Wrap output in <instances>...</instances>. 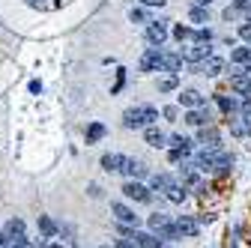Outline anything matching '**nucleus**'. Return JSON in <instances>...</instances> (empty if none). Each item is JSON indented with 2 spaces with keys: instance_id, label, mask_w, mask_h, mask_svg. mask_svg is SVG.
<instances>
[{
  "instance_id": "obj_38",
  "label": "nucleus",
  "mask_w": 251,
  "mask_h": 248,
  "mask_svg": "<svg viewBox=\"0 0 251 248\" xmlns=\"http://www.w3.org/2000/svg\"><path fill=\"white\" fill-rule=\"evenodd\" d=\"M27 248H48V242H39V245H27Z\"/></svg>"
},
{
  "instance_id": "obj_39",
  "label": "nucleus",
  "mask_w": 251,
  "mask_h": 248,
  "mask_svg": "<svg viewBox=\"0 0 251 248\" xmlns=\"http://www.w3.org/2000/svg\"><path fill=\"white\" fill-rule=\"evenodd\" d=\"M27 3H33V6H36V3H42V0H27Z\"/></svg>"
},
{
  "instance_id": "obj_13",
  "label": "nucleus",
  "mask_w": 251,
  "mask_h": 248,
  "mask_svg": "<svg viewBox=\"0 0 251 248\" xmlns=\"http://www.w3.org/2000/svg\"><path fill=\"white\" fill-rule=\"evenodd\" d=\"M185 195H188V192H185V185H182V182H176V179L165 189V198H168L171 203H182V200H185Z\"/></svg>"
},
{
  "instance_id": "obj_31",
  "label": "nucleus",
  "mask_w": 251,
  "mask_h": 248,
  "mask_svg": "<svg viewBox=\"0 0 251 248\" xmlns=\"http://www.w3.org/2000/svg\"><path fill=\"white\" fill-rule=\"evenodd\" d=\"M242 120H245V126H248V132H251V99L242 102Z\"/></svg>"
},
{
  "instance_id": "obj_40",
  "label": "nucleus",
  "mask_w": 251,
  "mask_h": 248,
  "mask_svg": "<svg viewBox=\"0 0 251 248\" xmlns=\"http://www.w3.org/2000/svg\"><path fill=\"white\" fill-rule=\"evenodd\" d=\"M245 72H248V75H251V66H248V69H245Z\"/></svg>"
},
{
  "instance_id": "obj_21",
  "label": "nucleus",
  "mask_w": 251,
  "mask_h": 248,
  "mask_svg": "<svg viewBox=\"0 0 251 248\" xmlns=\"http://www.w3.org/2000/svg\"><path fill=\"white\" fill-rule=\"evenodd\" d=\"M150 182H152V192H165L168 185L174 182V176H171V174H155V176H152Z\"/></svg>"
},
{
  "instance_id": "obj_11",
  "label": "nucleus",
  "mask_w": 251,
  "mask_h": 248,
  "mask_svg": "<svg viewBox=\"0 0 251 248\" xmlns=\"http://www.w3.org/2000/svg\"><path fill=\"white\" fill-rule=\"evenodd\" d=\"M120 174H126V176H147V168H144V162H138V159H129V156H126V162H123Z\"/></svg>"
},
{
  "instance_id": "obj_29",
  "label": "nucleus",
  "mask_w": 251,
  "mask_h": 248,
  "mask_svg": "<svg viewBox=\"0 0 251 248\" xmlns=\"http://www.w3.org/2000/svg\"><path fill=\"white\" fill-rule=\"evenodd\" d=\"M174 36L182 42V39H192V36H195V30H192V27H182V24H179V27H174Z\"/></svg>"
},
{
  "instance_id": "obj_18",
  "label": "nucleus",
  "mask_w": 251,
  "mask_h": 248,
  "mask_svg": "<svg viewBox=\"0 0 251 248\" xmlns=\"http://www.w3.org/2000/svg\"><path fill=\"white\" fill-rule=\"evenodd\" d=\"M218 141H222V138H218V129H201V144L206 149H218V147H222Z\"/></svg>"
},
{
  "instance_id": "obj_5",
  "label": "nucleus",
  "mask_w": 251,
  "mask_h": 248,
  "mask_svg": "<svg viewBox=\"0 0 251 248\" xmlns=\"http://www.w3.org/2000/svg\"><path fill=\"white\" fill-rule=\"evenodd\" d=\"M162 69V51L159 48H147L141 57V72H159Z\"/></svg>"
},
{
  "instance_id": "obj_36",
  "label": "nucleus",
  "mask_w": 251,
  "mask_h": 248,
  "mask_svg": "<svg viewBox=\"0 0 251 248\" xmlns=\"http://www.w3.org/2000/svg\"><path fill=\"white\" fill-rule=\"evenodd\" d=\"M144 6H165V0H141Z\"/></svg>"
},
{
  "instance_id": "obj_1",
  "label": "nucleus",
  "mask_w": 251,
  "mask_h": 248,
  "mask_svg": "<svg viewBox=\"0 0 251 248\" xmlns=\"http://www.w3.org/2000/svg\"><path fill=\"white\" fill-rule=\"evenodd\" d=\"M159 120V111L152 105H138V108H129L123 114V126L126 129H147V126H155Z\"/></svg>"
},
{
  "instance_id": "obj_33",
  "label": "nucleus",
  "mask_w": 251,
  "mask_h": 248,
  "mask_svg": "<svg viewBox=\"0 0 251 248\" xmlns=\"http://www.w3.org/2000/svg\"><path fill=\"white\" fill-rule=\"evenodd\" d=\"M129 18H132V21H144V24H150V21H147V15H144L141 9H132V12H129Z\"/></svg>"
},
{
  "instance_id": "obj_27",
  "label": "nucleus",
  "mask_w": 251,
  "mask_h": 248,
  "mask_svg": "<svg viewBox=\"0 0 251 248\" xmlns=\"http://www.w3.org/2000/svg\"><path fill=\"white\" fill-rule=\"evenodd\" d=\"M188 18H192L195 24H203V21H206V9H203V6H192V12H188Z\"/></svg>"
},
{
  "instance_id": "obj_37",
  "label": "nucleus",
  "mask_w": 251,
  "mask_h": 248,
  "mask_svg": "<svg viewBox=\"0 0 251 248\" xmlns=\"http://www.w3.org/2000/svg\"><path fill=\"white\" fill-rule=\"evenodd\" d=\"M209 3H212V0H195V6H203V9H206Z\"/></svg>"
},
{
  "instance_id": "obj_34",
  "label": "nucleus",
  "mask_w": 251,
  "mask_h": 248,
  "mask_svg": "<svg viewBox=\"0 0 251 248\" xmlns=\"http://www.w3.org/2000/svg\"><path fill=\"white\" fill-rule=\"evenodd\" d=\"M239 36L251 42V24H242V27H239Z\"/></svg>"
},
{
  "instance_id": "obj_4",
  "label": "nucleus",
  "mask_w": 251,
  "mask_h": 248,
  "mask_svg": "<svg viewBox=\"0 0 251 248\" xmlns=\"http://www.w3.org/2000/svg\"><path fill=\"white\" fill-rule=\"evenodd\" d=\"M165 39H168V27H165V21H150V24H147V42L159 48Z\"/></svg>"
},
{
  "instance_id": "obj_6",
  "label": "nucleus",
  "mask_w": 251,
  "mask_h": 248,
  "mask_svg": "<svg viewBox=\"0 0 251 248\" xmlns=\"http://www.w3.org/2000/svg\"><path fill=\"white\" fill-rule=\"evenodd\" d=\"M111 212H114V219L120 224H129V227H138V215L126 206V203H111Z\"/></svg>"
},
{
  "instance_id": "obj_28",
  "label": "nucleus",
  "mask_w": 251,
  "mask_h": 248,
  "mask_svg": "<svg viewBox=\"0 0 251 248\" xmlns=\"http://www.w3.org/2000/svg\"><path fill=\"white\" fill-rule=\"evenodd\" d=\"M176 84H179L176 75H168L165 81H159V90H162V93H171V90H176Z\"/></svg>"
},
{
  "instance_id": "obj_17",
  "label": "nucleus",
  "mask_w": 251,
  "mask_h": 248,
  "mask_svg": "<svg viewBox=\"0 0 251 248\" xmlns=\"http://www.w3.org/2000/svg\"><path fill=\"white\" fill-rule=\"evenodd\" d=\"M123 162H126V156H120V152H105V156H102V168L105 171H120L123 168Z\"/></svg>"
},
{
  "instance_id": "obj_41",
  "label": "nucleus",
  "mask_w": 251,
  "mask_h": 248,
  "mask_svg": "<svg viewBox=\"0 0 251 248\" xmlns=\"http://www.w3.org/2000/svg\"><path fill=\"white\" fill-rule=\"evenodd\" d=\"M0 236H3V233H0Z\"/></svg>"
},
{
  "instance_id": "obj_20",
  "label": "nucleus",
  "mask_w": 251,
  "mask_h": 248,
  "mask_svg": "<svg viewBox=\"0 0 251 248\" xmlns=\"http://www.w3.org/2000/svg\"><path fill=\"white\" fill-rule=\"evenodd\" d=\"M105 138V126L102 123H90V129H87V144H96Z\"/></svg>"
},
{
  "instance_id": "obj_7",
  "label": "nucleus",
  "mask_w": 251,
  "mask_h": 248,
  "mask_svg": "<svg viewBox=\"0 0 251 248\" xmlns=\"http://www.w3.org/2000/svg\"><path fill=\"white\" fill-rule=\"evenodd\" d=\"M222 69H225V60L222 57H206V60H201V63H198V72H203L209 78L222 75Z\"/></svg>"
},
{
  "instance_id": "obj_10",
  "label": "nucleus",
  "mask_w": 251,
  "mask_h": 248,
  "mask_svg": "<svg viewBox=\"0 0 251 248\" xmlns=\"http://www.w3.org/2000/svg\"><path fill=\"white\" fill-rule=\"evenodd\" d=\"M174 224H176L179 236H198V230H201V227H198V222H195V219H188V215H179Z\"/></svg>"
},
{
  "instance_id": "obj_9",
  "label": "nucleus",
  "mask_w": 251,
  "mask_h": 248,
  "mask_svg": "<svg viewBox=\"0 0 251 248\" xmlns=\"http://www.w3.org/2000/svg\"><path fill=\"white\" fill-rule=\"evenodd\" d=\"M230 87L236 93H242V96H248V93H251V75L248 72H233L230 75Z\"/></svg>"
},
{
  "instance_id": "obj_26",
  "label": "nucleus",
  "mask_w": 251,
  "mask_h": 248,
  "mask_svg": "<svg viewBox=\"0 0 251 248\" xmlns=\"http://www.w3.org/2000/svg\"><path fill=\"white\" fill-rule=\"evenodd\" d=\"M215 102H218V108H222V111H225V114H233V111H236V108H239V105H236V102H233V99H227V96H218V99H215Z\"/></svg>"
},
{
  "instance_id": "obj_24",
  "label": "nucleus",
  "mask_w": 251,
  "mask_h": 248,
  "mask_svg": "<svg viewBox=\"0 0 251 248\" xmlns=\"http://www.w3.org/2000/svg\"><path fill=\"white\" fill-rule=\"evenodd\" d=\"M30 242H27V236H21V239H6V236H0V248H27Z\"/></svg>"
},
{
  "instance_id": "obj_8",
  "label": "nucleus",
  "mask_w": 251,
  "mask_h": 248,
  "mask_svg": "<svg viewBox=\"0 0 251 248\" xmlns=\"http://www.w3.org/2000/svg\"><path fill=\"white\" fill-rule=\"evenodd\" d=\"M179 57H182V60H188V63H201V60L212 57V48H209V45H195V48H188V51H182Z\"/></svg>"
},
{
  "instance_id": "obj_30",
  "label": "nucleus",
  "mask_w": 251,
  "mask_h": 248,
  "mask_svg": "<svg viewBox=\"0 0 251 248\" xmlns=\"http://www.w3.org/2000/svg\"><path fill=\"white\" fill-rule=\"evenodd\" d=\"M198 45H209V39H212V33L209 30H195V36H192Z\"/></svg>"
},
{
  "instance_id": "obj_35",
  "label": "nucleus",
  "mask_w": 251,
  "mask_h": 248,
  "mask_svg": "<svg viewBox=\"0 0 251 248\" xmlns=\"http://www.w3.org/2000/svg\"><path fill=\"white\" fill-rule=\"evenodd\" d=\"M188 152H182V149H171V162H179V159H185Z\"/></svg>"
},
{
  "instance_id": "obj_42",
  "label": "nucleus",
  "mask_w": 251,
  "mask_h": 248,
  "mask_svg": "<svg viewBox=\"0 0 251 248\" xmlns=\"http://www.w3.org/2000/svg\"><path fill=\"white\" fill-rule=\"evenodd\" d=\"M248 18H251V15H248Z\"/></svg>"
},
{
  "instance_id": "obj_15",
  "label": "nucleus",
  "mask_w": 251,
  "mask_h": 248,
  "mask_svg": "<svg viewBox=\"0 0 251 248\" xmlns=\"http://www.w3.org/2000/svg\"><path fill=\"white\" fill-rule=\"evenodd\" d=\"M144 138H147V144H150V147H155V149H159V147H165V144H168V135H165V132H159V129H155V126H147Z\"/></svg>"
},
{
  "instance_id": "obj_19",
  "label": "nucleus",
  "mask_w": 251,
  "mask_h": 248,
  "mask_svg": "<svg viewBox=\"0 0 251 248\" xmlns=\"http://www.w3.org/2000/svg\"><path fill=\"white\" fill-rule=\"evenodd\" d=\"M206 111H201V108H192V111H188L185 114V123H188V126H206Z\"/></svg>"
},
{
  "instance_id": "obj_12",
  "label": "nucleus",
  "mask_w": 251,
  "mask_h": 248,
  "mask_svg": "<svg viewBox=\"0 0 251 248\" xmlns=\"http://www.w3.org/2000/svg\"><path fill=\"white\" fill-rule=\"evenodd\" d=\"M179 69H182V57H179V54H165V51H162V72L176 75Z\"/></svg>"
},
{
  "instance_id": "obj_32",
  "label": "nucleus",
  "mask_w": 251,
  "mask_h": 248,
  "mask_svg": "<svg viewBox=\"0 0 251 248\" xmlns=\"http://www.w3.org/2000/svg\"><path fill=\"white\" fill-rule=\"evenodd\" d=\"M114 248H138V245H135L132 239H126V236H123V239H117V242H114Z\"/></svg>"
},
{
  "instance_id": "obj_16",
  "label": "nucleus",
  "mask_w": 251,
  "mask_h": 248,
  "mask_svg": "<svg viewBox=\"0 0 251 248\" xmlns=\"http://www.w3.org/2000/svg\"><path fill=\"white\" fill-rule=\"evenodd\" d=\"M3 236H6V239H21V236H24V222H21V219H9V222L3 224Z\"/></svg>"
},
{
  "instance_id": "obj_25",
  "label": "nucleus",
  "mask_w": 251,
  "mask_h": 248,
  "mask_svg": "<svg viewBox=\"0 0 251 248\" xmlns=\"http://www.w3.org/2000/svg\"><path fill=\"white\" fill-rule=\"evenodd\" d=\"M39 230H42L45 236H54V233H57V224L48 219V215H39Z\"/></svg>"
},
{
  "instance_id": "obj_3",
  "label": "nucleus",
  "mask_w": 251,
  "mask_h": 248,
  "mask_svg": "<svg viewBox=\"0 0 251 248\" xmlns=\"http://www.w3.org/2000/svg\"><path fill=\"white\" fill-rule=\"evenodd\" d=\"M123 195L129 198V200H138V203H150L152 200V192L147 189V185H141L138 179H129L123 185Z\"/></svg>"
},
{
  "instance_id": "obj_22",
  "label": "nucleus",
  "mask_w": 251,
  "mask_h": 248,
  "mask_svg": "<svg viewBox=\"0 0 251 248\" xmlns=\"http://www.w3.org/2000/svg\"><path fill=\"white\" fill-rule=\"evenodd\" d=\"M230 60H233V63H242V66H251V45L248 48H236L230 54Z\"/></svg>"
},
{
  "instance_id": "obj_2",
  "label": "nucleus",
  "mask_w": 251,
  "mask_h": 248,
  "mask_svg": "<svg viewBox=\"0 0 251 248\" xmlns=\"http://www.w3.org/2000/svg\"><path fill=\"white\" fill-rule=\"evenodd\" d=\"M147 227H150V233H152V236H159V239H165V242H174V239H179V230H176V224L168 219V215H162V212L150 215Z\"/></svg>"
},
{
  "instance_id": "obj_23",
  "label": "nucleus",
  "mask_w": 251,
  "mask_h": 248,
  "mask_svg": "<svg viewBox=\"0 0 251 248\" xmlns=\"http://www.w3.org/2000/svg\"><path fill=\"white\" fill-rule=\"evenodd\" d=\"M168 141H171V147H174V149H182V152H188V149H192V141H188L185 135H171Z\"/></svg>"
},
{
  "instance_id": "obj_14",
  "label": "nucleus",
  "mask_w": 251,
  "mask_h": 248,
  "mask_svg": "<svg viewBox=\"0 0 251 248\" xmlns=\"http://www.w3.org/2000/svg\"><path fill=\"white\" fill-rule=\"evenodd\" d=\"M179 105H182V108H201L203 99H201L198 90H182V93H179Z\"/></svg>"
}]
</instances>
